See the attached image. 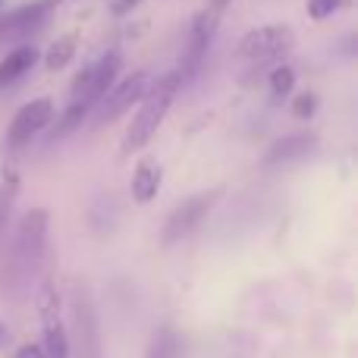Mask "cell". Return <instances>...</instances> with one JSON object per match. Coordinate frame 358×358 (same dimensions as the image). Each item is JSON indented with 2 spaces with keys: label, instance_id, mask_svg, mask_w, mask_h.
<instances>
[{
  "label": "cell",
  "instance_id": "8992f818",
  "mask_svg": "<svg viewBox=\"0 0 358 358\" xmlns=\"http://www.w3.org/2000/svg\"><path fill=\"white\" fill-rule=\"evenodd\" d=\"M54 123V101L50 98H35L29 104L19 107V113L13 117L10 132H6V145L13 151H19L22 145H29L38 132H44L48 126Z\"/></svg>",
  "mask_w": 358,
  "mask_h": 358
},
{
  "label": "cell",
  "instance_id": "7402d4cb",
  "mask_svg": "<svg viewBox=\"0 0 358 358\" xmlns=\"http://www.w3.org/2000/svg\"><path fill=\"white\" fill-rule=\"evenodd\" d=\"M142 0H113L110 10L117 13V16H126V13H132V6H138Z\"/></svg>",
  "mask_w": 358,
  "mask_h": 358
},
{
  "label": "cell",
  "instance_id": "cb8c5ba5",
  "mask_svg": "<svg viewBox=\"0 0 358 358\" xmlns=\"http://www.w3.org/2000/svg\"><path fill=\"white\" fill-rule=\"evenodd\" d=\"M6 340V330H3V324H0V343H3Z\"/></svg>",
  "mask_w": 358,
  "mask_h": 358
},
{
  "label": "cell",
  "instance_id": "ac0fdd59",
  "mask_svg": "<svg viewBox=\"0 0 358 358\" xmlns=\"http://www.w3.org/2000/svg\"><path fill=\"white\" fill-rule=\"evenodd\" d=\"M346 6H352V0H308V16L315 22H321V19H330L334 13L346 10Z\"/></svg>",
  "mask_w": 358,
  "mask_h": 358
},
{
  "label": "cell",
  "instance_id": "e0dca14e",
  "mask_svg": "<svg viewBox=\"0 0 358 358\" xmlns=\"http://www.w3.org/2000/svg\"><path fill=\"white\" fill-rule=\"evenodd\" d=\"M292 88H296V69L292 66H273L271 73V92L277 94V98H289Z\"/></svg>",
  "mask_w": 358,
  "mask_h": 358
},
{
  "label": "cell",
  "instance_id": "6da1fadb",
  "mask_svg": "<svg viewBox=\"0 0 358 358\" xmlns=\"http://www.w3.org/2000/svg\"><path fill=\"white\" fill-rule=\"evenodd\" d=\"M48 223L50 214L44 208H31L22 214L13 236L10 261L3 264V289H16L29 280V273L41 264L44 248H48Z\"/></svg>",
  "mask_w": 358,
  "mask_h": 358
},
{
  "label": "cell",
  "instance_id": "8fae6325",
  "mask_svg": "<svg viewBox=\"0 0 358 358\" xmlns=\"http://www.w3.org/2000/svg\"><path fill=\"white\" fill-rule=\"evenodd\" d=\"M161 164L155 161V157H142V161L136 164V173H132V198H136V204H151L157 198V192H161Z\"/></svg>",
  "mask_w": 358,
  "mask_h": 358
},
{
  "label": "cell",
  "instance_id": "30bf717a",
  "mask_svg": "<svg viewBox=\"0 0 358 358\" xmlns=\"http://www.w3.org/2000/svg\"><path fill=\"white\" fill-rule=\"evenodd\" d=\"M76 330L82 340V352L88 358H98V317H94L88 292H76Z\"/></svg>",
  "mask_w": 358,
  "mask_h": 358
},
{
  "label": "cell",
  "instance_id": "ba28073f",
  "mask_svg": "<svg viewBox=\"0 0 358 358\" xmlns=\"http://www.w3.org/2000/svg\"><path fill=\"white\" fill-rule=\"evenodd\" d=\"M315 145H317V136H311V132H292V136L277 138V142L267 148L264 164H267V167H273V164L299 161V157L311 155V151H315Z\"/></svg>",
  "mask_w": 358,
  "mask_h": 358
},
{
  "label": "cell",
  "instance_id": "44dd1931",
  "mask_svg": "<svg viewBox=\"0 0 358 358\" xmlns=\"http://www.w3.org/2000/svg\"><path fill=\"white\" fill-rule=\"evenodd\" d=\"M16 358H48V355H44L41 343H25V346L16 352Z\"/></svg>",
  "mask_w": 358,
  "mask_h": 358
},
{
  "label": "cell",
  "instance_id": "ffe728a7",
  "mask_svg": "<svg viewBox=\"0 0 358 358\" xmlns=\"http://www.w3.org/2000/svg\"><path fill=\"white\" fill-rule=\"evenodd\" d=\"M315 110H317V94L302 92L299 98H292V117H299V120H311V117H315Z\"/></svg>",
  "mask_w": 358,
  "mask_h": 358
},
{
  "label": "cell",
  "instance_id": "d6986e66",
  "mask_svg": "<svg viewBox=\"0 0 358 358\" xmlns=\"http://www.w3.org/2000/svg\"><path fill=\"white\" fill-rule=\"evenodd\" d=\"M16 189H19V179L10 173V179H3V185H0V233H3L6 217H10L13 201H16Z\"/></svg>",
  "mask_w": 358,
  "mask_h": 358
},
{
  "label": "cell",
  "instance_id": "5b68a950",
  "mask_svg": "<svg viewBox=\"0 0 358 358\" xmlns=\"http://www.w3.org/2000/svg\"><path fill=\"white\" fill-rule=\"evenodd\" d=\"M217 195H220L217 189L214 192H201V195H192V198H185L182 204H176L173 214H170L167 223H164V233H161L164 248L176 245V242H182L189 233H195V227L208 217V210L214 208Z\"/></svg>",
  "mask_w": 358,
  "mask_h": 358
},
{
  "label": "cell",
  "instance_id": "3957f363",
  "mask_svg": "<svg viewBox=\"0 0 358 358\" xmlns=\"http://www.w3.org/2000/svg\"><path fill=\"white\" fill-rule=\"evenodd\" d=\"M38 321H41V346L48 358H69V334L60 315V296L54 283H44L35 299Z\"/></svg>",
  "mask_w": 358,
  "mask_h": 358
},
{
  "label": "cell",
  "instance_id": "52a82bcc",
  "mask_svg": "<svg viewBox=\"0 0 358 358\" xmlns=\"http://www.w3.org/2000/svg\"><path fill=\"white\" fill-rule=\"evenodd\" d=\"M148 88H151L148 73H132L129 79H123L113 92H107V101L98 113V123H113V120H120L126 110H132V104H138V101L148 94Z\"/></svg>",
  "mask_w": 358,
  "mask_h": 358
},
{
  "label": "cell",
  "instance_id": "4fadbf2b",
  "mask_svg": "<svg viewBox=\"0 0 358 358\" xmlns=\"http://www.w3.org/2000/svg\"><path fill=\"white\" fill-rule=\"evenodd\" d=\"M35 60H38V48H31V44H22V48L10 50V54L0 60V92H3L6 85H13V82H19L25 73H31Z\"/></svg>",
  "mask_w": 358,
  "mask_h": 358
},
{
  "label": "cell",
  "instance_id": "5bb4252c",
  "mask_svg": "<svg viewBox=\"0 0 358 358\" xmlns=\"http://www.w3.org/2000/svg\"><path fill=\"white\" fill-rule=\"evenodd\" d=\"M76 50H79V35L69 31V35L57 38V41L48 48V54H44V66H48L50 73H60V69H66L69 63H73Z\"/></svg>",
  "mask_w": 358,
  "mask_h": 358
},
{
  "label": "cell",
  "instance_id": "9c48e42d",
  "mask_svg": "<svg viewBox=\"0 0 358 358\" xmlns=\"http://www.w3.org/2000/svg\"><path fill=\"white\" fill-rule=\"evenodd\" d=\"M44 16H48V10H44L41 0H31V3H25V6H16L13 13L0 16V38L25 35V31H31L35 25H41Z\"/></svg>",
  "mask_w": 358,
  "mask_h": 358
},
{
  "label": "cell",
  "instance_id": "7c38bea8",
  "mask_svg": "<svg viewBox=\"0 0 358 358\" xmlns=\"http://www.w3.org/2000/svg\"><path fill=\"white\" fill-rule=\"evenodd\" d=\"M120 69H123V57H120L117 50L104 54L98 63H94V66H92V85H88V101H92V104L104 101V94L110 92L113 82H117Z\"/></svg>",
  "mask_w": 358,
  "mask_h": 358
},
{
  "label": "cell",
  "instance_id": "277c9868",
  "mask_svg": "<svg viewBox=\"0 0 358 358\" xmlns=\"http://www.w3.org/2000/svg\"><path fill=\"white\" fill-rule=\"evenodd\" d=\"M296 35H292L289 25L273 22V25H258V29L245 31L239 38V57L255 63H273L277 57H283L292 48Z\"/></svg>",
  "mask_w": 358,
  "mask_h": 358
},
{
  "label": "cell",
  "instance_id": "9a60e30c",
  "mask_svg": "<svg viewBox=\"0 0 358 358\" xmlns=\"http://www.w3.org/2000/svg\"><path fill=\"white\" fill-rule=\"evenodd\" d=\"M145 358H179V336L170 324H161V327L151 334Z\"/></svg>",
  "mask_w": 358,
  "mask_h": 358
},
{
  "label": "cell",
  "instance_id": "7a4b0ae2",
  "mask_svg": "<svg viewBox=\"0 0 358 358\" xmlns=\"http://www.w3.org/2000/svg\"><path fill=\"white\" fill-rule=\"evenodd\" d=\"M179 85H182V79L176 76V69L167 76H161L157 82H151L148 94L142 98V110H138V117L132 120L129 132H126V138H123V157L136 155V151H142L145 145L151 142V136L157 132V126L164 123L170 104H173Z\"/></svg>",
  "mask_w": 358,
  "mask_h": 358
},
{
  "label": "cell",
  "instance_id": "2e32d148",
  "mask_svg": "<svg viewBox=\"0 0 358 358\" xmlns=\"http://www.w3.org/2000/svg\"><path fill=\"white\" fill-rule=\"evenodd\" d=\"M92 101H69V107L63 110L60 117V126H57V136H66V132H73L76 126L82 123V120L88 117V110H92Z\"/></svg>",
  "mask_w": 358,
  "mask_h": 358
},
{
  "label": "cell",
  "instance_id": "603a6c76",
  "mask_svg": "<svg viewBox=\"0 0 358 358\" xmlns=\"http://www.w3.org/2000/svg\"><path fill=\"white\" fill-rule=\"evenodd\" d=\"M41 3H44V10H54V6H60V3H66V0H41Z\"/></svg>",
  "mask_w": 358,
  "mask_h": 358
}]
</instances>
